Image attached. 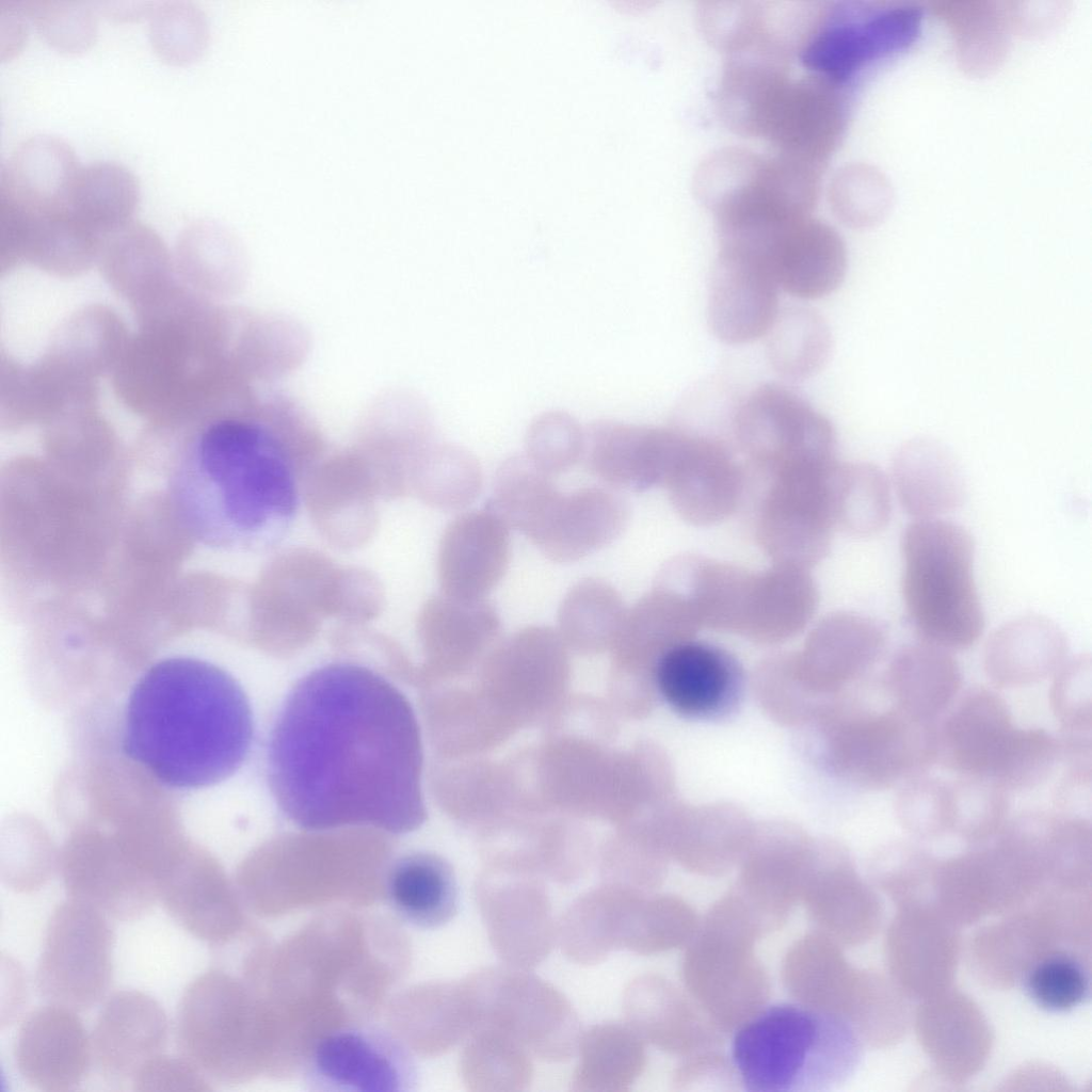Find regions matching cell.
<instances>
[{"label":"cell","mask_w":1092,"mask_h":1092,"mask_svg":"<svg viewBox=\"0 0 1092 1092\" xmlns=\"http://www.w3.org/2000/svg\"><path fill=\"white\" fill-rule=\"evenodd\" d=\"M727 247L757 258L778 289L800 299L830 294L842 283L847 250L839 234L812 215L742 224L724 240Z\"/></svg>","instance_id":"obj_12"},{"label":"cell","mask_w":1092,"mask_h":1092,"mask_svg":"<svg viewBox=\"0 0 1092 1092\" xmlns=\"http://www.w3.org/2000/svg\"><path fill=\"white\" fill-rule=\"evenodd\" d=\"M656 682L665 702L679 714L697 720L727 716L742 693L737 660L713 644L684 641L656 660Z\"/></svg>","instance_id":"obj_20"},{"label":"cell","mask_w":1092,"mask_h":1092,"mask_svg":"<svg viewBox=\"0 0 1092 1092\" xmlns=\"http://www.w3.org/2000/svg\"><path fill=\"white\" fill-rule=\"evenodd\" d=\"M922 17V9L909 3H821L799 54L808 70L845 87L860 71L909 48Z\"/></svg>","instance_id":"obj_8"},{"label":"cell","mask_w":1092,"mask_h":1092,"mask_svg":"<svg viewBox=\"0 0 1092 1092\" xmlns=\"http://www.w3.org/2000/svg\"><path fill=\"white\" fill-rule=\"evenodd\" d=\"M861 1047L850 1024L831 1011L804 1003H776L736 1030L730 1058L750 1092H821L842 1083L855 1070Z\"/></svg>","instance_id":"obj_5"},{"label":"cell","mask_w":1092,"mask_h":1092,"mask_svg":"<svg viewBox=\"0 0 1092 1092\" xmlns=\"http://www.w3.org/2000/svg\"><path fill=\"white\" fill-rule=\"evenodd\" d=\"M148 17L149 44L164 62L189 64L206 50L210 28L198 4L184 0L156 2Z\"/></svg>","instance_id":"obj_46"},{"label":"cell","mask_w":1092,"mask_h":1092,"mask_svg":"<svg viewBox=\"0 0 1092 1092\" xmlns=\"http://www.w3.org/2000/svg\"><path fill=\"white\" fill-rule=\"evenodd\" d=\"M1091 771V767H1067L1056 796L1064 815L1081 817L1077 810L1090 807Z\"/></svg>","instance_id":"obj_59"},{"label":"cell","mask_w":1092,"mask_h":1092,"mask_svg":"<svg viewBox=\"0 0 1092 1092\" xmlns=\"http://www.w3.org/2000/svg\"><path fill=\"white\" fill-rule=\"evenodd\" d=\"M693 1007L676 989L654 978L633 982L625 1001L629 1026L672 1053L694 1051L719 1041L717 1025Z\"/></svg>","instance_id":"obj_33"},{"label":"cell","mask_w":1092,"mask_h":1092,"mask_svg":"<svg viewBox=\"0 0 1092 1092\" xmlns=\"http://www.w3.org/2000/svg\"><path fill=\"white\" fill-rule=\"evenodd\" d=\"M240 1007L232 982L215 970L197 976L181 996L177 1047L208 1079H229L240 1070Z\"/></svg>","instance_id":"obj_17"},{"label":"cell","mask_w":1092,"mask_h":1092,"mask_svg":"<svg viewBox=\"0 0 1092 1092\" xmlns=\"http://www.w3.org/2000/svg\"><path fill=\"white\" fill-rule=\"evenodd\" d=\"M687 437L678 429L598 420L584 429L582 459L606 483L645 491L664 485Z\"/></svg>","instance_id":"obj_18"},{"label":"cell","mask_w":1092,"mask_h":1092,"mask_svg":"<svg viewBox=\"0 0 1092 1092\" xmlns=\"http://www.w3.org/2000/svg\"><path fill=\"white\" fill-rule=\"evenodd\" d=\"M628 890L590 892L562 916L559 940L562 950L579 963H596L621 948L623 916Z\"/></svg>","instance_id":"obj_41"},{"label":"cell","mask_w":1092,"mask_h":1092,"mask_svg":"<svg viewBox=\"0 0 1092 1092\" xmlns=\"http://www.w3.org/2000/svg\"><path fill=\"white\" fill-rule=\"evenodd\" d=\"M840 762L854 782L874 789L924 774L937 758V727L895 705L852 718L840 737Z\"/></svg>","instance_id":"obj_16"},{"label":"cell","mask_w":1092,"mask_h":1092,"mask_svg":"<svg viewBox=\"0 0 1092 1092\" xmlns=\"http://www.w3.org/2000/svg\"><path fill=\"white\" fill-rule=\"evenodd\" d=\"M170 1022L162 1006L138 990H119L107 997L91 1034L93 1060L110 1083L131 1081L150 1058L163 1053Z\"/></svg>","instance_id":"obj_21"},{"label":"cell","mask_w":1092,"mask_h":1092,"mask_svg":"<svg viewBox=\"0 0 1092 1092\" xmlns=\"http://www.w3.org/2000/svg\"><path fill=\"white\" fill-rule=\"evenodd\" d=\"M822 168L780 154L762 156L725 147L700 163L693 187L717 224L804 216L810 215L817 203Z\"/></svg>","instance_id":"obj_7"},{"label":"cell","mask_w":1092,"mask_h":1092,"mask_svg":"<svg viewBox=\"0 0 1092 1092\" xmlns=\"http://www.w3.org/2000/svg\"><path fill=\"white\" fill-rule=\"evenodd\" d=\"M766 354L776 373L788 380H806L829 359L832 335L823 317L812 308L780 309L767 332Z\"/></svg>","instance_id":"obj_40"},{"label":"cell","mask_w":1092,"mask_h":1092,"mask_svg":"<svg viewBox=\"0 0 1092 1092\" xmlns=\"http://www.w3.org/2000/svg\"><path fill=\"white\" fill-rule=\"evenodd\" d=\"M79 168L75 151L63 139L29 136L1 166L0 199L35 214L66 208Z\"/></svg>","instance_id":"obj_27"},{"label":"cell","mask_w":1092,"mask_h":1092,"mask_svg":"<svg viewBox=\"0 0 1092 1092\" xmlns=\"http://www.w3.org/2000/svg\"><path fill=\"white\" fill-rule=\"evenodd\" d=\"M828 488L835 528L869 536L887 525L892 512L889 485L876 465L835 461L829 469Z\"/></svg>","instance_id":"obj_37"},{"label":"cell","mask_w":1092,"mask_h":1092,"mask_svg":"<svg viewBox=\"0 0 1092 1092\" xmlns=\"http://www.w3.org/2000/svg\"><path fill=\"white\" fill-rule=\"evenodd\" d=\"M510 560L507 524L488 508L456 517L446 529L438 573L446 595L485 598L503 577Z\"/></svg>","instance_id":"obj_25"},{"label":"cell","mask_w":1092,"mask_h":1092,"mask_svg":"<svg viewBox=\"0 0 1092 1092\" xmlns=\"http://www.w3.org/2000/svg\"><path fill=\"white\" fill-rule=\"evenodd\" d=\"M778 287L757 258L719 248L708 293V323L727 344L752 342L767 334L778 311Z\"/></svg>","instance_id":"obj_22"},{"label":"cell","mask_w":1092,"mask_h":1092,"mask_svg":"<svg viewBox=\"0 0 1092 1092\" xmlns=\"http://www.w3.org/2000/svg\"><path fill=\"white\" fill-rule=\"evenodd\" d=\"M886 645L884 629L872 619L839 611L823 617L806 643L804 661L848 679L870 669Z\"/></svg>","instance_id":"obj_36"},{"label":"cell","mask_w":1092,"mask_h":1092,"mask_svg":"<svg viewBox=\"0 0 1092 1092\" xmlns=\"http://www.w3.org/2000/svg\"><path fill=\"white\" fill-rule=\"evenodd\" d=\"M477 899L488 935L500 957L515 967L536 965L553 934L545 892L528 888L480 889Z\"/></svg>","instance_id":"obj_32"},{"label":"cell","mask_w":1092,"mask_h":1092,"mask_svg":"<svg viewBox=\"0 0 1092 1092\" xmlns=\"http://www.w3.org/2000/svg\"><path fill=\"white\" fill-rule=\"evenodd\" d=\"M96 13L110 19L131 20L149 15L156 2L152 1H97L90 2Z\"/></svg>","instance_id":"obj_60"},{"label":"cell","mask_w":1092,"mask_h":1092,"mask_svg":"<svg viewBox=\"0 0 1092 1092\" xmlns=\"http://www.w3.org/2000/svg\"><path fill=\"white\" fill-rule=\"evenodd\" d=\"M836 460L770 477L756 537L773 564L808 569L829 552L834 527L828 472Z\"/></svg>","instance_id":"obj_15"},{"label":"cell","mask_w":1092,"mask_h":1092,"mask_svg":"<svg viewBox=\"0 0 1092 1092\" xmlns=\"http://www.w3.org/2000/svg\"><path fill=\"white\" fill-rule=\"evenodd\" d=\"M38 36L65 53L86 50L97 35L96 12L90 3L62 0L26 2Z\"/></svg>","instance_id":"obj_54"},{"label":"cell","mask_w":1092,"mask_h":1092,"mask_svg":"<svg viewBox=\"0 0 1092 1092\" xmlns=\"http://www.w3.org/2000/svg\"><path fill=\"white\" fill-rule=\"evenodd\" d=\"M243 687L221 665L191 654L162 657L132 685L122 751L163 787L200 791L231 777L254 740Z\"/></svg>","instance_id":"obj_3"},{"label":"cell","mask_w":1092,"mask_h":1092,"mask_svg":"<svg viewBox=\"0 0 1092 1092\" xmlns=\"http://www.w3.org/2000/svg\"><path fill=\"white\" fill-rule=\"evenodd\" d=\"M885 682L893 705L914 718L934 721L958 695L962 675L947 649L922 641L894 655Z\"/></svg>","instance_id":"obj_34"},{"label":"cell","mask_w":1092,"mask_h":1092,"mask_svg":"<svg viewBox=\"0 0 1092 1092\" xmlns=\"http://www.w3.org/2000/svg\"><path fill=\"white\" fill-rule=\"evenodd\" d=\"M579 1048L576 1090H624L644 1067L642 1038L630 1026L592 1027L579 1040Z\"/></svg>","instance_id":"obj_42"},{"label":"cell","mask_w":1092,"mask_h":1092,"mask_svg":"<svg viewBox=\"0 0 1092 1092\" xmlns=\"http://www.w3.org/2000/svg\"><path fill=\"white\" fill-rule=\"evenodd\" d=\"M280 398H246L219 408L191 432L172 488L179 515L200 544L266 551L286 536L300 492L295 437L307 429Z\"/></svg>","instance_id":"obj_2"},{"label":"cell","mask_w":1092,"mask_h":1092,"mask_svg":"<svg viewBox=\"0 0 1092 1092\" xmlns=\"http://www.w3.org/2000/svg\"><path fill=\"white\" fill-rule=\"evenodd\" d=\"M559 491L551 476L537 468L526 454H517L498 468L487 508L509 528L527 536Z\"/></svg>","instance_id":"obj_44"},{"label":"cell","mask_w":1092,"mask_h":1092,"mask_svg":"<svg viewBox=\"0 0 1092 1092\" xmlns=\"http://www.w3.org/2000/svg\"><path fill=\"white\" fill-rule=\"evenodd\" d=\"M1069 643L1062 629L1040 615L1014 619L989 638L983 669L1002 688L1040 682L1055 675L1067 660Z\"/></svg>","instance_id":"obj_28"},{"label":"cell","mask_w":1092,"mask_h":1092,"mask_svg":"<svg viewBox=\"0 0 1092 1092\" xmlns=\"http://www.w3.org/2000/svg\"><path fill=\"white\" fill-rule=\"evenodd\" d=\"M267 765L276 804L302 830L366 825L397 835L427 818L416 714L366 665L335 661L300 678L272 727Z\"/></svg>","instance_id":"obj_1"},{"label":"cell","mask_w":1092,"mask_h":1092,"mask_svg":"<svg viewBox=\"0 0 1092 1092\" xmlns=\"http://www.w3.org/2000/svg\"><path fill=\"white\" fill-rule=\"evenodd\" d=\"M139 200V182L127 167L98 161L79 168L68 208L92 231H108L125 224Z\"/></svg>","instance_id":"obj_39"},{"label":"cell","mask_w":1092,"mask_h":1092,"mask_svg":"<svg viewBox=\"0 0 1092 1092\" xmlns=\"http://www.w3.org/2000/svg\"><path fill=\"white\" fill-rule=\"evenodd\" d=\"M627 609L608 582L585 578L565 594L558 611L561 630L581 645L601 644L620 633Z\"/></svg>","instance_id":"obj_45"},{"label":"cell","mask_w":1092,"mask_h":1092,"mask_svg":"<svg viewBox=\"0 0 1092 1092\" xmlns=\"http://www.w3.org/2000/svg\"><path fill=\"white\" fill-rule=\"evenodd\" d=\"M419 1073L406 1045L375 1025H350L320 1038L303 1066L315 1092H412Z\"/></svg>","instance_id":"obj_14"},{"label":"cell","mask_w":1092,"mask_h":1092,"mask_svg":"<svg viewBox=\"0 0 1092 1092\" xmlns=\"http://www.w3.org/2000/svg\"><path fill=\"white\" fill-rule=\"evenodd\" d=\"M1024 987L1042 1010L1062 1013L1085 1003L1091 992V977L1075 956L1059 951L1038 960L1027 971Z\"/></svg>","instance_id":"obj_49"},{"label":"cell","mask_w":1092,"mask_h":1092,"mask_svg":"<svg viewBox=\"0 0 1092 1092\" xmlns=\"http://www.w3.org/2000/svg\"><path fill=\"white\" fill-rule=\"evenodd\" d=\"M951 832L967 840L991 837L1007 823L1008 791L985 776L962 775L950 783Z\"/></svg>","instance_id":"obj_50"},{"label":"cell","mask_w":1092,"mask_h":1092,"mask_svg":"<svg viewBox=\"0 0 1092 1092\" xmlns=\"http://www.w3.org/2000/svg\"><path fill=\"white\" fill-rule=\"evenodd\" d=\"M894 484L903 509L919 518H935L958 508L964 480L952 455L937 441L912 439L893 462Z\"/></svg>","instance_id":"obj_35"},{"label":"cell","mask_w":1092,"mask_h":1092,"mask_svg":"<svg viewBox=\"0 0 1092 1092\" xmlns=\"http://www.w3.org/2000/svg\"><path fill=\"white\" fill-rule=\"evenodd\" d=\"M718 111L734 132L767 141L775 154L824 167L847 119L844 86L810 71L790 75L787 61H742L723 78Z\"/></svg>","instance_id":"obj_4"},{"label":"cell","mask_w":1092,"mask_h":1092,"mask_svg":"<svg viewBox=\"0 0 1092 1092\" xmlns=\"http://www.w3.org/2000/svg\"><path fill=\"white\" fill-rule=\"evenodd\" d=\"M158 896L173 920L199 941L223 942L232 930L236 915L229 892L208 857L196 854L166 870L158 881Z\"/></svg>","instance_id":"obj_30"},{"label":"cell","mask_w":1092,"mask_h":1092,"mask_svg":"<svg viewBox=\"0 0 1092 1092\" xmlns=\"http://www.w3.org/2000/svg\"><path fill=\"white\" fill-rule=\"evenodd\" d=\"M663 486L680 518L694 526H711L735 512L744 477L721 441L689 434Z\"/></svg>","instance_id":"obj_24"},{"label":"cell","mask_w":1092,"mask_h":1092,"mask_svg":"<svg viewBox=\"0 0 1092 1092\" xmlns=\"http://www.w3.org/2000/svg\"><path fill=\"white\" fill-rule=\"evenodd\" d=\"M583 449L584 430L568 413H542L527 430L526 455L551 477L573 468L582 459Z\"/></svg>","instance_id":"obj_52"},{"label":"cell","mask_w":1092,"mask_h":1092,"mask_svg":"<svg viewBox=\"0 0 1092 1092\" xmlns=\"http://www.w3.org/2000/svg\"><path fill=\"white\" fill-rule=\"evenodd\" d=\"M28 20L26 2L0 0V60L19 52L27 38Z\"/></svg>","instance_id":"obj_58"},{"label":"cell","mask_w":1092,"mask_h":1092,"mask_svg":"<svg viewBox=\"0 0 1092 1092\" xmlns=\"http://www.w3.org/2000/svg\"><path fill=\"white\" fill-rule=\"evenodd\" d=\"M422 494L428 501L443 509H463L479 496L483 473L478 459L468 450L436 446L424 459Z\"/></svg>","instance_id":"obj_48"},{"label":"cell","mask_w":1092,"mask_h":1092,"mask_svg":"<svg viewBox=\"0 0 1092 1092\" xmlns=\"http://www.w3.org/2000/svg\"><path fill=\"white\" fill-rule=\"evenodd\" d=\"M700 627L688 597L658 582L627 610L620 633L628 645L652 651L658 659L674 645L692 639Z\"/></svg>","instance_id":"obj_43"},{"label":"cell","mask_w":1092,"mask_h":1092,"mask_svg":"<svg viewBox=\"0 0 1092 1092\" xmlns=\"http://www.w3.org/2000/svg\"><path fill=\"white\" fill-rule=\"evenodd\" d=\"M628 515L624 498L610 488L559 491L528 539L548 559L574 562L614 541Z\"/></svg>","instance_id":"obj_23"},{"label":"cell","mask_w":1092,"mask_h":1092,"mask_svg":"<svg viewBox=\"0 0 1092 1092\" xmlns=\"http://www.w3.org/2000/svg\"><path fill=\"white\" fill-rule=\"evenodd\" d=\"M818 598L808 569L773 564L754 572L738 633L768 643L791 638L813 619Z\"/></svg>","instance_id":"obj_31"},{"label":"cell","mask_w":1092,"mask_h":1092,"mask_svg":"<svg viewBox=\"0 0 1092 1092\" xmlns=\"http://www.w3.org/2000/svg\"><path fill=\"white\" fill-rule=\"evenodd\" d=\"M109 918L69 898L54 908L35 969L41 997L75 1011L89 1010L105 998L112 982L115 942Z\"/></svg>","instance_id":"obj_10"},{"label":"cell","mask_w":1092,"mask_h":1092,"mask_svg":"<svg viewBox=\"0 0 1092 1092\" xmlns=\"http://www.w3.org/2000/svg\"><path fill=\"white\" fill-rule=\"evenodd\" d=\"M525 1047L509 1035L486 1026L473 1030V1040L467 1048L468 1077L473 1085H527L531 1064ZM514 1089V1088H513Z\"/></svg>","instance_id":"obj_55"},{"label":"cell","mask_w":1092,"mask_h":1092,"mask_svg":"<svg viewBox=\"0 0 1092 1092\" xmlns=\"http://www.w3.org/2000/svg\"><path fill=\"white\" fill-rule=\"evenodd\" d=\"M933 10L952 31L962 69L984 75L1000 65L1010 30L1002 2L936 1Z\"/></svg>","instance_id":"obj_38"},{"label":"cell","mask_w":1092,"mask_h":1092,"mask_svg":"<svg viewBox=\"0 0 1092 1092\" xmlns=\"http://www.w3.org/2000/svg\"><path fill=\"white\" fill-rule=\"evenodd\" d=\"M1050 706L1063 732L1091 734L1092 664L1089 655L1067 659L1054 675Z\"/></svg>","instance_id":"obj_56"},{"label":"cell","mask_w":1092,"mask_h":1092,"mask_svg":"<svg viewBox=\"0 0 1092 1092\" xmlns=\"http://www.w3.org/2000/svg\"><path fill=\"white\" fill-rule=\"evenodd\" d=\"M901 551L904 606L924 641L945 649L975 644L984 629V614L969 532L951 521L919 518L903 532Z\"/></svg>","instance_id":"obj_6"},{"label":"cell","mask_w":1092,"mask_h":1092,"mask_svg":"<svg viewBox=\"0 0 1092 1092\" xmlns=\"http://www.w3.org/2000/svg\"><path fill=\"white\" fill-rule=\"evenodd\" d=\"M384 898L390 911L407 926L431 930L445 926L457 913L459 886L443 857L408 852L395 858L384 876Z\"/></svg>","instance_id":"obj_29"},{"label":"cell","mask_w":1092,"mask_h":1092,"mask_svg":"<svg viewBox=\"0 0 1092 1092\" xmlns=\"http://www.w3.org/2000/svg\"><path fill=\"white\" fill-rule=\"evenodd\" d=\"M1060 760L1059 742L1042 728H1017L995 765L990 778L1011 790L1043 783Z\"/></svg>","instance_id":"obj_51"},{"label":"cell","mask_w":1092,"mask_h":1092,"mask_svg":"<svg viewBox=\"0 0 1092 1092\" xmlns=\"http://www.w3.org/2000/svg\"><path fill=\"white\" fill-rule=\"evenodd\" d=\"M1015 727L999 694L970 688L937 728L936 760L962 775L989 777Z\"/></svg>","instance_id":"obj_26"},{"label":"cell","mask_w":1092,"mask_h":1092,"mask_svg":"<svg viewBox=\"0 0 1092 1092\" xmlns=\"http://www.w3.org/2000/svg\"><path fill=\"white\" fill-rule=\"evenodd\" d=\"M733 431L742 452L770 477L835 460L830 420L781 384L753 389L734 413Z\"/></svg>","instance_id":"obj_11"},{"label":"cell","mask_w":1092,"mask_h":1092,"mask_svg":"<svg viewBox=\"0 0 1092 1092\" xmlns=\"http://www.w3.org/2000/svg\"><path fill=\"white\" fill-rule=\"evenodd\" d=\"M893 192L886 177L868 164H850L831 181L829 200L846 225L864 229L878 225L888 213Z\"/></svg>","instance_id":"obj_47"},{"label":"cell","mask_w":1092,"mask_h":1092,"mask_svg":"<svg viewBox=\"0 0 1092 1092\" xmlns=\"http://www.w3.org/2000/svg\"><path fill=\"white\" fill-rule=\"evenodd\" d=\"M133 1091H210L209 1079L182 1055L160 1053L133 1075Z\"/></svg>","instance_id":"obj_57"},{"label":"cell","mask_w":1092,"mask_h":1092,"mask_svg":"<svg viewBox=\"0 0 1092 1092\" xmlns=\"http://www.w3.org/2000/svg\"><path fill=\"white\" fill-rule=\"evenodd\" d=\"M895 814L899 824L918 837L951 832L950 783L924 774L905 781L896 797Z\"/></svg>","instance_id":"obj_53"},{"label":"cell","mask_w":1092,"mask_h":1092,"mask_svg":"<svg viewBox=\"0 0 1092 1092\" xmlns=\"http://www.w3.org/2000/svg\"><path fill=\"white\" fill-rule=\"evenodd\" d=\"M519 973L485 968L473 974L477 1028H494L544 1059L568 1058L578 1042L573 1010L545 982Z\"/></svg>","instance_id":"obj_13"},{"label":"cell","mask_w":1092,"mask_h":1092,"mask_svg":"<svg viewBox=\"0 0 1092 1092\" xmlns=\"http://www.w3.org/2000/svg\"><path fill=\"white\" fill-rule=\"evenodd\" d=\"M13 1055L23 1080L45 1092L77 1090L94 1063L82 1019L75 1010L51 1002L22 1019Z\"/></svg>","instance_id":"obj_19"},{"label":"cell","mask_w":1092,"mask_h":1092,"mask_svg":"<svg viewBox=\"0 0 1092 1092\" xmlns=\"http://www.w3.org/2000/svg\"><path fill=\"white\" fill-rule=\"evenodd\" d=\"M686 953L685 980L709 1018L721 1028L756 1013L768 992L766 975L751 952L758 931L741 915L714 905Z\"/></svg>","instance_id":"obj_9"}]
</instances>
